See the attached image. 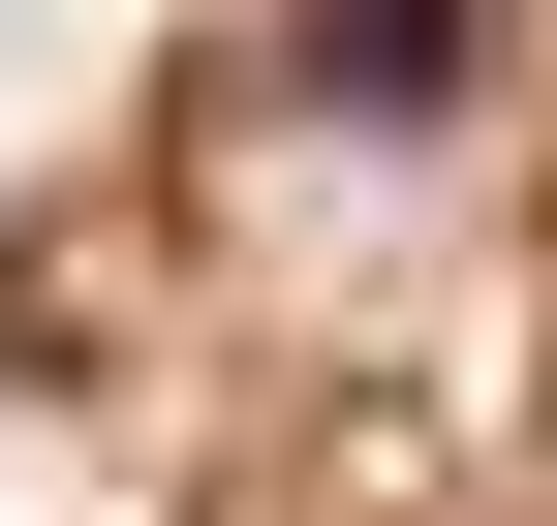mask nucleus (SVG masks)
I'll return each mask as SVG.
<instances>
[{"label":"nucleus","instance_id":"1","mask_svg":"<svg viewBox=\"0 0 557 526\" xmlns=\"http://www.w3.org/2000/svg\"><path fill=\"white\" fill-rule=\"evenodd\" d=\"M310 93H372V124L465 93V0H310Z\"/></svg>","mask_w":557,"mask_h":526}]
</instances>
